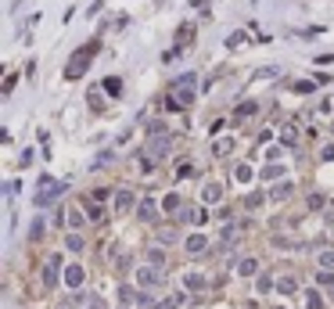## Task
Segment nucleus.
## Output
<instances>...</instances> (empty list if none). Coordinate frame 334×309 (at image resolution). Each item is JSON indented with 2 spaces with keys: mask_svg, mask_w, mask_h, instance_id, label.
Returning a JSON list of instances; mask_svg holds the SVG:
<instances>
[{
  "mask_svg": "<svg viewBox=\"0 0 334 309\" xmlns=\"http://www.w3.org/2000/svg\"><path fill=\"white\" fill-rule=\"evenodd\" d=\"M277 291H280V295H291V291H298V281H295V277H280Z\"/></svg>",
  "mask_w": 334,
  "mask_h": 309,
  "instance_id": "obj_12",
  "label": "nucleus"
},
{
  "mask_svg": "<svg viewBox=\"0 0 334 309\" xmlns=\"http://www.w3.org/2000/svg\"><path fill=\"white\" fill-rule=\"evenodd\" d=\"M194 83H198V76L187 72V76H180V79L173 83V97H169V108H187L194 101Z\"/></svg>",
  "mask_w": 334,
  "mask_h": 309,
  "instance_id": "obj_1",
  "label": "nucleus"
},
{
  "mask_svg": "<svg viewBox=\"0 0 334 309\" xmlns=\"http://www.w3.org/2000/svg\"><path fill=\"white\" fill-rule=\"evenodd\" d=\"M277 176H284L280 165H266V169H263V180H277Z\"/></svg>",
  "mask_w": 334,
  "mask_h": 309,
  "instance_id": "obj_22",
  "label": "nucleus"
},
{
  "mask_svg": "<svg viewBox=\"0 0 334 309\" xmlns=\"http://www.w3.org/2000/svg\"><path fill=\"white\" fill-rule=\"evenodd\" d=\"M320 270L334 273V252H320Z\"/></svg>",
  "mask_w": 334,
  "mask_h": 309,
  "instance_id": "obj_19",
  "label": "nucleus"
},
{
  "mask_svg": "<svg viewBox=\"0 0 334 309\" xmlns=\"http://www.w3.org/2000/svg\"><path fill=\"white\" fill-rule=\"evenodd\" d=\"M176 237H180V234H176V230H162V234H158V241H162V244H173Z\"/></svg>",
  "mask_w": 334,
  "mask_h": 309,
  "instance_id": "obj_25",
  "label": "nucleus"
},
{
  "mask_svg": "<svg viewBox=\"0 0 334 309\" xmlns=\"http://www.w3.org/2000/svg\"><path fill=\"white\" fill-rule=\"evenodd\" d=\"M255 291H259V295H266V291H277V288H273V281H269L266 273H259V281H255Z\"/></svg>",
  "mask_w": 334,
  "mask_h": 309,
  "instance_id": "obj_15",
  "label": "nucleus"
},
{
  "mask_svg": "<svg viewBox=\"0 0 334 309\" xmlns=\"http://www.w3.org/2000/svg\"><path fill=\"white\" fill-rule=\"evenodd\" d=\"M151 309H176V302H173V299H165V302H155Z\"/></svg>",
  "mask_w": 334,
  "mask_h": 309,
  "instance_id": "obj_35",
  "label": "nucleus"
},
{
  "mask_svg": "<svg viewBox=\"0 0 334 309\" xmlns=\"http://www.w3.org/2000/svg\"><path fill=\"white\" fill-rule=\"evenodd\" d=\"M147 259H151V266H158V270L165 266V252H162V248H151V252H147Z\"/></svg>",
  "mask_w": 334,
  "mask_h": 309,
  "instance_id": "obj_18",
  "label": "nucleus"
},
{
  "mask_svg": "<svg viewBox=\"0 0 334 309\" xmlns=\"http://www.w3.org/2000/svg\"><path fill=\"white\" fill-rule=\"evenodd\" d=\"M316 281H320V284H334V273H327V270H320V273H316Z\"/></svg>",
  "mask_w": 334,
  "mask_h": 309,
  "instance_id": "obj_31",
  "label": "nucleus"
},
{
  "mask_svg": "<svg viewBox=\"0 0 334 309\" xmlns=\"http://www.w3.org/2000/svg\"><path fill=\"white\" fill-rule=\"evenodd\" d=\"M280 137H284V144H295V130H291V126H284V133H280Z\"/></svg>",
  "mask_w": 334,
  "mask_h": 309,
  "instance_id": "obj_32",
  "label": "nucleus"
},
{
  "mask_svg": "<svg viewBox=\"0 0 334 309\" xmlns=\"http://www.w3.org/2000/svg\"><path fill=\"white\" fill-rule=\"evenodd\" d=\"M169 144H173L169 137H158V141L151 144V154H165V151H169Z\"/></svg>",
  "mask_w": 334,
  "mask_h": 309,
  "instance_id": "obj_17",
  "label": "nucleus"
},
{
  "mask_svg": "<svg viewBox=\"0 0 334 309\" xmlns=\"http://www.w3.org/2000/svg\"><path fill=\"white\" fill-rule=\"evenodd\" d=\"M184 284H187V291H201L205 288V277L191 270V273H184Z\"/></svg>",
  "mask_w": 334,
  "mask_h": 309,
  "instance_id": "obj_10",
  "label": "nucleus"
},
{
  "mask_svg": "<svg viewBox=\"0 0 334 309\" xmlns=\"http://www.w3.org/2000/svg\"><path fill=\"white\" fill-rule=\"evenodd\" d=\"M269 198H273V202H284V198H291V183H277V187L269 191Z\"/></svg>",
  "mask_w": 334,
  "mask_h": 309,
  "instance_id": "obj_13",
  "label": "nucleus"
},
{
  "mask_svg": "<svg viewBox=\"0 0 334 309\" xmlns=\"http://www.w3.org/2000/svg\"><path fill=\"white\" fill-rule=\"evenodd\" d=\"M94 51H97V43H90V47L75 51V58L68 61V69H65V76H68V79H79V76H83V69L90 65V58H94Z\"/></svg>",
  "mask_w": 334,
  "mask_h": 309,
  "instance_id": "obj_3",
  "label": "nucleus"
},
{
  "mask_svg": "<svg viewBox=\"0 0 334 309\" xmlns=\"http://www.w3.org/2000/svg\"><path fill=\"white\" fill-rule=\"evenodd\" d=\"M205 248H208L205 234H191V237H187V252H191V255H198V252H205Z\"/></svg>",
  "mask_w": 334,
  "mask_h": 309,
  "instance_id": "obj_8",
  "label": "nucleus"
},
{
  "mask_svg": "<svg viewBox=\"0 0 334 309\" xmlns=\"http://www.w3.org/2000/svg\"><path fill=\"white\" fill-rule=\"evenodd\" d=\"M306 306H309V309H320V306H324V299L316 295V291H309V295H306Z\"/></svg>",
  "mask_w": 334,
  "mask_h": 309,
  "instance_id": "obj_24",
  "label": "nucleus"
},
{
  "mask_svg": "<svg viewBox=\"0 0 334 309\" xmlns=\"http://www.w3.org/2000/svg\"><path fill=\"white\" fill-rule=\"evenodd\" d=\"M104 90H108L112 97H119V94H123V79H115V76H112V79H104Z\"/></svg>",
  "mask_w": 334,
  "mask_h": 309,
  "instance_id": "obj_16",
  "label": "nucleus"
},
{
  "mask_svg": "<svg viewBox=\"0 0 334 309\" xmlns=\"http://www.w3.org/2000/svg\"><path fill=\"white\" fill-rule=\"evenodd\" d=\"M255 108H259V104H255V101H245V104H241V108H237L234 115H237V119H248V115L255 112Z\"/></svg>",
  "mask_w": 334,
  "mask_h": 309,
  "instance_id": "obj_20",
  "label": "nucleus"
},
{
  "mask_svg": "<svg viewBox=\"0 0 334 309\" xmlns=\"http://www.w3.org/2000/svg\"><path fill=\"white\" fill-rule=\"evenodd\" d=\"M79 284H83V266L72 262V266L65 270V288H79Z\"/></svg>",
  "mask_w": 334,
  "mask_h": 309,
  "instance_id": "obj_6",
  "label": "nucleus"
},
{
  "mask_svg": "<svg viewBox=\"0 0 334 309\" xmlns=\"http://www.w3.org/2000/svg\"><path fill=\"white\" fill-rule=\"evenodd\" d=\"M65 244H68V252H83V237H79V234H68Z\"/></svg>",
  "mask_w": 334,
  "mask_h": 309,
  "instance_id": "obj_23",
  "label": "nucleus"
},
{
  "mask_svg": "<svg viewBox=\"0 0 334 309\" xmlns=\"http://www.w3.org/2000/svg\"><path fill=\"white\" fill-rule=\"evenodd\" d=\"M86 309H104V302H101L97 295H90V302H86Z\"/></svg>",
  "mask_w": 334,
  "mask_h": 309,
  "instance_id": "obj_34",
  "label": "nucleus"
},
{
  "mask_svg": "<svg viewBox=\"0 0 334 309\" xmlns=\"http://www.w3.org/2000/svg\"><path fill=\"white\" fill-rule=\"evenodd\" d=\"M68 227H72V230H75V227H83V216H79V212H75V209L68 212Z\"/></svg>",
  "mask_w": 334,
  "mask_h": 309,
  "instance_id": "obj_29",
  "label": "nucleus"
},
{
  "mask_svg": "<svg viewBox=\"0 0 334 309\" xmlns=\"http://www.w3.org/2000/svg\"><path fill=\"white\" fill-rule=\"evenodd\" d=\"M237 273L241 277H255V273H259V262H255V259H241L237 262Z\"/></svg>",
  "mask_w": 334,
  "mask_h": 309,
  "instance_id": "obj_11",
  "label": "nucleus"
},
{
  "mask_svg": "<svg viewBox=\"0 0 334 309\" xmlns=\"http://www.w3.org/2000/svg\"><path fill=\"white\" fill-rule=\"evenodd\" d=\"M320 158H324V162H331V158H334V144H327V148L320 151Z\"/></svg>",
  "mask_w": 334,
  "mask_h": 309,
  "instance_id": "obj_33",
  "label": "nucleus"
},
{
  "mask_svg": "<svg viewBox=\"0 0 334 309\" xmlns=\"http://www.w3.org/2000/svg\"><path fill=\"white\" fill-rule=\"evenodd\" d=\"M62 309H68V306H62Z\"/></svg>",
  "mask_w": 334,
  "mask_h": 309,
  "instance_id": "obj_36",
  "label": "nucleus"
},
{
  "mask_svg": "<svg viewBox=\"0 0 334 309\" xmlns=\"http://www.w3.org/2000/svg\"><path fill=\"white\" fill-rule=\"evenodd\" d=\"M58 194H65V183H58V180H51V176H43V180H40V191H36L33 202H36V205H51Z\"/></svg>",
  "mask_w": 334,
  "mask_h": 309,
  "instance_id": "obj_2",
  "label": "nucleus"
},
{
  "mask_svg": "<svg viewBox=\"0 0 334 309\" xmlns=\"http://www.w3.org/2000/svg\"><path fill=\"white\" fill-rule=\"evenodd\" d=\"M58 270H62V259L51 255L47 266H43V288H58Z\"/></svg>",
  "mask_w": 334,
  "mask_h": 309,
  "instance_id": "obj_5",
  "label": "nucleus"
},
{
  "mask_svg": "<svg viewBox=\"0 0 334 309\" xmlns=\"http://www.w3.org/2000/svg\"><path fill=\"white\" fill-rule=\"evenodd\" d=\"M237 180L248 183V180H252V169H248V165H237Z\"/></svg>",
  "mask_w": 334,
  "mask_h": 309,
  "instance_id": "obj_27",
  "label": "nucleus"
},
{
  "mask_svg": "<svg viewBox=\"0 0 334 309\" xmlns=\"http://www.w3.org/2000/svg\"><path fill=\"white\" fill-rule=\"evenodd\" d=\"M136 216H140V220H147V223H155V220H158V209H155V202H147V198H144V202H140V209H136Z\"/></svg>",
  "mask_w": 334,
  "mask_h": 309,
  "instance_id": "obj_7",
  "label": "nucleus"
},
{
  "mask_svg": "<svg viewBox=\"0 0 334 309\" xmlns=\"http://www.w3.org/2000/svg\"><path fill=\"white\" fill-rule=\"evenodd\" d=\"M147 133H151V137H158V133H165V122H151V126H147Z\"/></svg>",
  "mask_w": 334,
  "mask_h": 309,
  "instance_id": "obj_30",
  "label": "nucleus"
},
{
  "mask_svg": "<svg viewBox=\"0 0 334 309\" xmlns=\"http://www.w3.org/2000/svg\"><path fill=\"white\" fill-rule=\"evenodd\" d=\"M158 281H162L158 266H140V270H136V284H140V288H155Z\"/></svg>",
  "mask_w": 334,
  "mask_h": 309,
  "instance_id": "obj_4",
  "label": "nucleus"
},
{
  "mask_svg": "<svg viewBox=\"0 0 334 309\" xmlns=\"http://www.w3.org/2000/svg\"><path fill=\"white\" fill-rule=\"evenodd\" d=\"M223 198V187L219 183H205V202H219Z\"/></svg>",
  "mask_w": 334,
  "mask_h": 309,
  "instance_id": "obj_14",
  "label": "nucleus"
},
{
  "mask_svg": "<svg viewBox=\"0 0 334 309\" xmlns=\"http://www.w3.org/2000/svg\"><path fill=\"white\" fill-rule=\"evenodd\" d=\"M263 202H266V198H263V194H248V202H245V205H248V209H259Z\"/></svg>",
  "mask_w": 334,
  "mask_h": 309,
  "instance_id": "obj_28",
  "label": "nucleus"
},
{
  "mask_svg": "<svg viewBox=\"0 0 334 309\" xmlns=\"http://www.w3.org/2000/svg\"><path fill=\"white\" fill-rule=\"evenodd\" d=\"M162 209H165V212H180V198H176V194H165Z\"/></svg>",
  "mask_w": 334,
  "mask_h": 309,
  "instance_id": "obj_21",
  "label": "nucleus"
},
{
  "mask_svg": "<svg viewBox=\"0 0 334 309\" xmlns=\"http://www.w3.org/2000/svg\"><path fill=\"white\" fill-rule=\"evenodd\" d=\"M133 209V194L130 191H115V212H130Z\"/></svg>",
  "mask_w": 334,
  "mask_h": 309,
  "instance_id": "obj_9",
  "label": "nucleus"
},
{
  "mask_svg": "<svg viewBox=\"0 0 334 309\" xmlns=\"http://www.w3.org/2000/svg\"><path fill=\"white\" fill-rule=\"evenodd\" d=\"M230 148H234V141H216V148H212V151H216V154H226Z\"/></svg>",
  "mask_w": 334,
  "mask_h": 309,
  "instance_id": "obj_26",
  "label": "nucleus"
}]
</instances>
